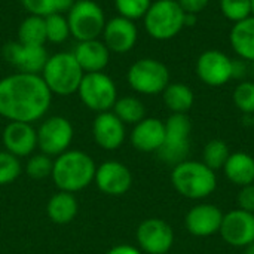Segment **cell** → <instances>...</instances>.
<instances>
[{"label":"cell","mask_w":254,"mask_h":254,"mask_svg":"<svg viewBox=\"0 0 254 254\" xmlns=\"http://www.w3.org/2000/svg\"><path fill=\"white\" fill-rule=\"evenodd\" d=\"M52 92L40 74L12 73L0 79V116L9 122L33 124L51 107Z\"/></svg>","instance_id":"1"},{"label":"cell","mask_w":254,"mask_h":254,"mask_svg":"<svg viewBox=\"0 0 254 254\" xmlns=\"http://www.w3.org/2000/svg\"><path fill=\"white\" fill-rule=\"evenodd\" d=\"M95 171V162L88 153L68 149L55 158L51 177L60 190L74 193L94 182Z\"/></svg>","instance_id":"2"},{"label":"cell","mask_w":254,"mask_h":254,"mask_svg":"<svg viewBox=\"0 0 254 254\" xmlns=\"http://www.w3.org/2000/svg\"><path fill=\"white\" fill-rule=\"evenodd\" d=\"M171 183L182 196L199 201L208 198L216 190L217 176L202 161L186 159L173 167Z\"/></svg>","instance_id":"3"},{"label":"cell","mask_w":254,"mask_h":254,"mask_svg":"<svg viewBox=\"0 0 254 254\" xmlns=\"http://www.w3.org/2000/svg\"><path fill=\"white\" fill-rule=\"evenodd\" d=\"M85 71L79 65L73 52H57L49 55L40 76L52 95L67 97L76 94Z\"/></svg>","instance_id":"4"},{"label":"cell","mask_w":254,"mask_h":254,"mask_svg":"<svg viewBox=\"0 0 254 254\" xmlns=\"http://www.w3.org/2000/svg\"><path fill=\"white\" fill-rule=\"evenodd\" d=\"M143 19L147 34L155 40H170L185 27V12L177 0L152 1Z\"/></svg>","instance_id":"5"},{"label":"cell","mask_w":254,"mask_h":254,"mask_svg":"<svg viewBox=\"0 0 254 254\" xmlns=\"http://www.w3.org/2000/svg\"><path fill=\"white\" fill-rule=\"evenodd\" d=\"M192 122L188 115L171 113L165 121V140L156 152L159 159L168 165H177L188 159L190 152Z\"/></svg>","instance_id":"6"},{"label":"cell","mask_w":254,"mask_h":254,"mask_svg":"<svg viewBox=\"0 0 254 254\" xmlns=\"http://www.w3.org/2000/svg\"><path fill=\"white\" fill-rule=\"evenodd\" d=\"M128 85L138 94L158 95L170 83L168 67L155 58H141L135 61L127 73Z\"/></svg>","instance_id":"7"},{"label":"cell","mask_w":254,"mask_h":254,"mask_svg":"<svg viewBox=\"0 0 254 254\" xmlns=\"http://www.w3.org/2000/svg\"><path fill=\"white\" fill-rule=\"evenodd\" d=\"M67 21L70 33L77 42L98 39L107 22L103 7L94 0H76L67 12Z\"/></svg>","instance_id":"8"},{"label":"cell","mask_w":254,"mask_h":254,"mask_svg":"<svg viewBox=\"0 0 254 254\" xmlns=\"http://www.w3.org/2000/svg\"><path fill=\"white\" fill-rule=\"evenodd\" d=\"M80 101L92 112H110L118 100L115 80L104 71L85 73L76 92Z\"/></svg>","instance_id":"9"},{"label":"cell","mask_w":254,"mask_h":254,"mask_svg":"<svg viewBox=\"0 0 254 254\" xmlns=\"http://www.w3.org/2000/svg\"><path fill=\"white\" fill-rule=\"evenodd\" d=\"M73 134V125L67 118L51 116L37 128V147L48 156H58L68 150Z\"/></svg>","instance_id":"10"},{"label":"cell","mask_w":254,"mask_h":254,"mask_svg":"<svg viewBox=\"0 0 254 254\" xmlns=\"http://www.w3.org/2000/svg\"><path fill=\"white\" fill-rule=\"evenodd\" d=\"M138 249L147 254H167L174 246V231L162 219L143 220L135 232Z\"/></svg>","instance_id":"11"},{"label":"cell","mask_w":254,"mask_h":254,"mask_svg":"<svg viewBox=\"0 0 254 254\" xmlns=\"http://www.w3.org/2000/svg\"><path fill=\"white\" fill-rule=\"evenodd\" d=\"M3 57L19 73H30V74H40L49 58L45 46L22 45L18 40L4 45Z\"/></svg>","instance_id":"12"},{"label":"cell","mask_w":254,"mask_h":254,"mask_svg":"<svg viewBox=\"0 0 254 254\" xmlns=\"http://www.w3.org/2000/svg\"><path fill=\"white\" fill-rule=\"evenodd\" d=\"M219 234L232 247L244 249L254 241V214L235 208L223 216Z\"/></svg>","instance_id":"13"},{"label":"cell","mask_w":254,"mask_h":254,"mask_svg":"<svg viewBox=\"0 0 254 254\" xmlns=\"http://www.w3.org/2000/svg\"><path fill=\"white\" fill-rule=\"evenodd\" d=\"M196 74L208 86H223L232 79V60L225 52L205 51L196 60Z\"/></svg>","instance_id":"14"},{"label":"cell","mask_w":254,"mask_h":254,"mask_svg":"<svg viewBox=\"0 0 254 254\" xmlns=\"http://www.w3.org/2000/svg\"><path fill=\"white\" fill-rule=\"evenodd\" d=\"M94 182L103 193L110 196H122L132 186V174L125 164L107 161L97 167Z\"/></svg>","instance_id":"15"},{"label":"cell","mask_w":254,"mask_h":254,"mask_svg":"<svg viewBox=\"0 0 254 254\" xmlns=\"http://www.w3.org/2000/svg\"><path fill=\"white\" fill-rule=\"evenodd\" d=\"M223 216L225 213L214 204H198L188 211L185 217V226L193 237H213L219 234Z\"/></svg>","instance_id":"16"},{"label":"cell","mask_w":254,"mask_h":254,"mask_svg":"<svg viewBox=\"0 0 254 254\" xmlns=\"http://www.w3.org/2000/svg\"><path fill=\"white\" fill-rule=\"evenodd\" d=\"M101 37L110 52L127 54L134 49L138 39V30L134 21L118 15L106 22Z\"/></svg>","instance_id":"17"},{"label":"cell","mask_w":254,"mask_h":254,"mask_svg":"<svg viewBox=\"0 0 254 254\" xmlns=\"http://www.w3.org/2000/svg\"><path fill=\"white\" fill-rule=\"evenodd\" d=\"M92 135L103 150H116L125 141V124L112 110L98 113L92 122Z\"/></svg>","instance_id":"18"},{"label":"cell","mask_w":254,"mask_h":254,"mask_svg":"<svg viewBox=\"0 0 254 254\" xmlns=\"http://www.w3.org/2000/svg\"><path fill=\"white\" fill-rule=\"evenodd\" d=\"M6 152L16 158L30 156L37 147V129L27 122H9L1 134Z\"/></svg>","instance_id":"19"},{"label":"cell","mask_w":254,"mask_h":254,"mask_svg":"<svg viewBox=\"0 0 254 254\" xmlns=\"http://www.w3.org/2000/svg\"><path fill=\"white\" fill-rule=\"evenodd\" d=\"M165 140V122L158 118H144L134 125L131 132L132 146L143 153H156Z\"/></svg>","instance_id":"20"},{"label":"cell","mask_w":254,"mask_h":254,"mask_svg":"<svg viewBox=\"0 0 254 254\" xmlns=\"http://www.w3.org/2000/svg\"><path fill=\"white\" fill-rule=\"evenodd\" d=\"M73 55L85 73L104 71L110 63V51L100 39L77 42L73 49Z\"/></svg>","instance_id":"21"},{"label":"cell","mask_w":254,"mask_h":254,"mask_svg":"<svg viewBox=\"0 0 254 254\" xmlns=\"http://www.w3.org/2000/svg\"><path fill=\"white\" fill-rule=\"evenodd\" d=\"M223 173L235 186H247L254 183V158L246 152H234L228 158Z\"/></svg>","instance_id":"22"},{"label":"cell","mask_w":254,"mask_h":254,"mask_svg":"<svg viewBox=\"0 0 254 254\" xmlns=\"http://www.w3.org/2000/svg\"><path fill=\"white\" fill-rule=\"evenodd\" d=\"M231 45L235 54L246 61H254V16H249L240 22H235L231 36Z\"/></svg>","instance_id":"23"},{"label":"cell","mask_w":254,"mask_h":254,"mask_svg":"<svg viewBox=\"0 0 254 254\" xmlns=\"http://www.w3.org/2000/svg\"><path fill=\"white\" fill-rule=\"evenodd\" d=\"M77 210H79V204L74 195L63 190L52 195L46 205L48 217L57 225H67L73 222L77 214Z\"/></svg>","instance_id":"24"},{"label":"cell","mask_w":254,"mask_h":254,"mask_svg":"<svg viewBox=\"0 0 254 254\" xmlns=\"http://www.w3.org/2000/svg\"><path fill=\"white\" fill-rule=\"evenodd\" d=\"M162 98L171 113L186 115L195 103L193 91L185 83H168L162 92Z\"/></svg>","instance_id":"25"},{"label":"cell","mask_w":254,"mask_h":254,"mask_svg":"<svg viewBox=\"0 0 254 254\" xmlns=\"http://www.w3.org/2000/svg\"><path fill=\"white\" fill-rule=\"evenodd\" d=\"M18 42L31 46H45V43L48 42L45 18L36 15H28L27 18H24L18 27Z\"/></svg>","instance_id":"26"},{"label":"cell","mask_w":254,"mask_h":254,"mask_svg":"<svg viewBox=\"0 0 254 254\" xmlns=\"http://www.w3.org/2000/svg\"><path fill=\"white\" fill-rule=\"evenodd\" d=\"M112 112L124 124H129V125H135L146 118V107H144L143 101L138 100L137 97H131V95L118 98Z\"/></svg>","instance_id":"27"},{"label":"cell","mask_w":254,"mask_h":254,"mask_svg":"<svg viewBox=\"0 0 254 254\" xmlns=\"http://www.w3.org/2000/svg\"><path fill=\"white\" fill-rule=\"evenodd\" d=\"M229 156H231L229 146L219 138L208 141L202 149V162L213 171L223 170Z\"/></svg>","instance_id":"28"},{"label":"cell","mask_w":254,"mask_h":254,"mask_svg":"<svg viewBox=\"0 0 254 254\" xmlns=\"http://www.w3.org/2000/svg\"><path fill=\"white\" fill-rule=\"evenodd\" d=\"M45 28L46 40L51 43H64L71 36L67 16L63 13H51L45 16Z\"/></svg>","instance_id":"29"},{"label":"cell","mask_w":254,"mask_h":254,"mask_svg":"<svg viewBox=\"0 0 254 254\" xmlns=\"http://www.w3.org/2000/svg\"><path fill=\"white\" fill-rule=\"evenodd\" d=\"M234 104L244 115H254V82H240L232 94Z\"/></svg>","instance_id":"30"},{"label":"cell","mask_w":254,"mask_h":254,"mask_svg":"<svg viewBox=\"0 0 254 254\" xmlns=\"http://www.w3.org/2000/svg\"><path fill=\"white\" fill-rule=\"evenodd\" d=\"M150 4L152 0H115V7L119 16H124L131 21L144 18Z\"/></svg>","instance_id":"31"},{"label":"cell","mask_w":254,"mask_h":254,"mask_svg":"<svg viewBox=\"0 0 254 254\" xmlns=\"http://www.w3.org/2000/svg\"><path fill=\"white\" fill-rule=\"evenodd\" d=\"M21 162L19 158L12 153L3 150L0 152V186H6L13 183L21 174Z\"/></svg>","instance_id":"32"},{"label":"cell","mask_w":254,"mask_h":254,"mask_svg":"<svg viewBox=\"0 0 254 254\" xmlns=\"http://www.w3.org/2000/svg\"><path fill=\"white\" fill-rule=\"evenodd\" d=\"M52 167H54V161L51 159V156L45 153H39L30 156L25 165V173L28 174V177L34 180H42L52 174Z\"/></svg>","instance_id":"33"},{"label":"cell","mask_w":254,"mask_h":254,"mask_svg":"<svg viewBox=\"0 0 254 254\" xmlns=\"http://www.w3.org/2000/svg\"><path fill=\"white\" fill-rule=\"evenodd\" d=\"M220 10L232 22H240L252 16L250 0H220Z\"/></svg>","instance_id":"34"},{"label":"cell","mask_w":254,"mask_h":254,"mask_svg":"<svg viewBox=\"0 0 254 254\" xmlns=\"http://www.w3.org/2000/svg\"><path fill=\"white\" fill-rule=\"evenodd\" d=\"M21 3L30 15L45 18L55 13V0H21Z\"/></svg>","instance_id":"35"},{"label":"cell","mask_w":254,"mask_h":254,"mask_svg":"<svg viewBox=\"0 0 254 254\" xmlns=\"http://www.w3.org/2000/svg\"><path fill=\"white\" fill-rule=\"evenodd\" d=\"M237 204H238V208L254 214V183L243 186L240 189L238 196H237Z\"/></svg>","instance_id":"36"},{"label":"cell","mask_w":254,"mask_h":254,"mask_svg":"<svg viewBox=\"0 0 254 254\" xmlns=\"http://www.w3.org/2000/svg\"><path fill=\"white\" fill-rule=\"evenodd\" d=\"M210 0H177V3L180 4V7L183 9V12L188 13H199L202 12Z\"/></svg>","instance_id":"37"},{"label":"cell","mask_w":254,"mask_h":254,"mask_svg":"<svg viewBox=\"0 0 254 254\" xmlns=\"http://www.w3.org/2000/svg\"><path fill=\"white\" fill-rule=\"evenodd\" d=\"M249 73V67L246 60H232V79H244Z\"/></svg>","instance_id":"38"},{"label":"cell","mask_w":254,"mask_h":254,"mask_svg":"<svg viewBox=\"0 0 254 254\" xmlns=\"http://www.w3.org/2000/svg\"><path fill=\"white\" fill-rule=\"evenodd\" d=\"M106 254H143V252L129 244H119V246L112 247Z\"/></svg>","instance_id":"39"},{"label":"cell","mask_w":254,"mask_h":254,"mask_svg":"<svg viewBox=\"0 0 254 254\" xmlns=\"http://www.w3.org/2000/svg\"><path fill=\"white\" fill-rule=\"evenodd\" d=\"M74 3L76 0H55V13H67Z\"/></svg>","instance_id":"40"},{"label":"cell","mask_w":254,"mask_h":254,"mask_svg":"<svg viewBox=\"0 0 254 254\" xmlns=\"http://www.w3.org/2000/svg\"><path fill=\"white\" fill-rule=\"evenodd\" d=\"M183 22H185V27H193L198 22V15L196 13H188V12H185Z\"/></svg>","instance_id":"41"},{"label":"cell","mask_w":254,"mask_h":254,"mask_svg":"<svg viewBox=\"0 0 254 254\" xmlns=\"http://www.w3.org/2000/svg\"><path fill=\"white\" fill-rule=\"evenodd\" d=\"M244 254H254V241L247 247H244Z\"/></svg>","instance_id":"42"},{"label":"cell","mask_w":254,"mask_h":254,"mask_svg":"<svg viewBox=\"0 0 254 254\" xmlns=\"http://www.w3.org/2000/svg\"><path fill=\"white\" fill-rule=\"evenodd\" d=\"M250 9H252V16H254V0H250Z\"/></svg>","instance_id":"43"},{"label":"cell","mask_w":254,"mask_h":254,"mask_svg":"<svg viewBox=\"0 0 254 254\" xmlns=\"http://www.w3.org/2000/svg\"><path fill=\"white\" fill-rule=\"evenodd\" d=\"M252 74H253V77H254V61L252 63Z\"/></svg>","instance_id":"44"},{"label":"cell","mask_w":254,"mask_h":254,"mask_svg":"<svg viewBox=\"0 0 254 254\" xmlns=\"http://www.w3.org/2000/svg\"><path fill=\"white\" fill-rule=\"evenodd\" d=\"M253 128H254V115H253Z\"/></svg>","instance_id":"45"}]
</instances>
